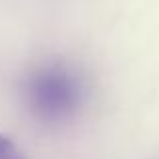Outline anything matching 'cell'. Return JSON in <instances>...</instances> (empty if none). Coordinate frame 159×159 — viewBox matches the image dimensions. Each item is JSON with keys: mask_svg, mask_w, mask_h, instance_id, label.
Masks as SVG:
<instances>
[{"mask_svg": "<svg viewBox=\"0 0 159 159\" xmlns=\"http://www.w3.org/2000/svg\"><path fill=\"white\" fill-rule=\"evenodd\" d=\"M24 105L43 125H66L83 113L89 85L77 66L51 61L34 66L24 81Z\"/></svg>", "mask_w": 159, "mask_h": 159, "instance_id": "cell-1", "label": "cell"}, {"mask_svg": "<svg viewBox=\"0 0 159 159\" xmlns=\"http://www.w3.org/2000/svg\"><path fill=\"white\" fill-rule=\"evenodd\" d=\"M0 159H24V155L8 137L0 135Z\"/></svg>", "mask_w": 159, "mask_h": 159, "instance_id": "cell-2", "label": "cell"}]
</instances>
